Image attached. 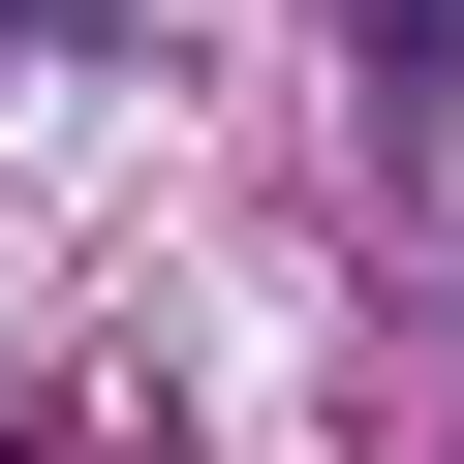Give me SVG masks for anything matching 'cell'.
Masks as SVG:
<instances>
[{"label": "cell", "mask_w": 464, "mask_h": 464, "mask_svg": "<svg viewBox=\"0 0 464 464\" xmlns=\"http://www.w3.org/2000/svg\"><path fill=\"white\" fill-rule=\"evenodd\" d=\"M372 63H402V93H433V63H464V0H372Z\"/></svg>", "instance_id": "6da1fadb"}]
</instances>
